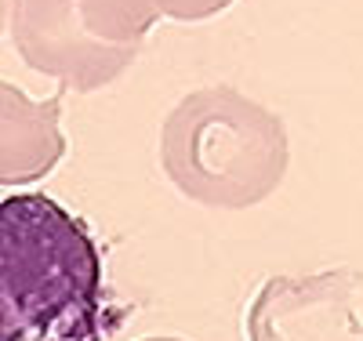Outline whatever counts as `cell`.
<instances>
[{
	"label": "cell",
	"instance_id": "6da1fadb",
	"mask_svg": "<svg viewBox=\"0 0 363 341\" xmlns=\"http://www.w3.org/2000/svg\"><path fill=\"white\" fill-rule=\"evenodd\" d=\"M116 320L91 229L44 193L0 196V341H106Z\"/></svg>",
	"mask_w": 363,
	"mask_h": 341
},
{
	"label": "cell",
	"instance_id": "7a4b0ae2",
	"mask_svg": "<svg viewBox=\"0 0 363 341\" xmlns=\"http://www.w3.org/2000/svg\"><path fill=\"white\" fill-rule=\"evenodd\" d=\"M287 164L284 120L229 84L189 91L160 128V167L200 207H255L280 189Z\"/></svg>",
	"mask_w": 363,
	"mask_h": 341
},
{
	"label": "cell",
	"instance_id": "3957f363",
	"mask_svg": "<svg viewBox=\"0 0 363 341\" xmlns=\"http://www.w3.org/2000/svg\"><path fill=\"white\" fill-rule=\"evenodd\" d=\"M11 40L62 91H99L138 58L160 22L153 0H11Z\"/></svg>",
	"mask_w": 363,
	"mask_h": 341
},
{
	"label": "cell",
	"instance_id": "277c9868",
	"mask_svg": "<svg viewBox=\"0 0 363 341\" xmlns=\"http://www.w3.org/2000/svg\"><path fill=\"white\" fill-rule=\"evenodd\" d=\"M247 341H363V272L272 276L247 305Z\"/></svg>",
	"mask_w": 363,
	"mask_h": 341
},
{
	"label": "cell",
	"instance_id": "5b68a950",
	"mask_svg": "<svg viewBox=\"0 0 363 341\" xmlns=\"http://www.w3.org/2000/svg\"><path fill=\"white\" fill-rule=\"evenodd\" d=\"M62 157V91L33 102L22 87L0 80V185L40 181Z\"/></svg>",
	"mask_w": 363,
	"mask_h": 341
},
{
	"label": "cell",
	"instance_id": "8992f818",
	"mask_svg": "<svg viewBox=\"0 0 363 341\" xmlns=\"http://www.w3.org/2000/svg\"><path fill=\"white\" fill-rule=\"evenodd\" d=\"M236 0H153V8L160 18H174V22H203L215 18L225 8H233Z\"/></svg>",
	"mask_w": 363,
	"mask_h": 341
},
{
	"label": "cell",
	"instance_id": "52a82bcc",
	"mask_svg": "<svg viewBox=\"0 0 363 341\" xmlns=\"http://www.w3.org/2000/svg\"><path fill=\"white\" fill-rule=\"evenodd\" d=\"M4 22H8V0H0V33H4Z\"/></svg>",
	"mask_w": 363,
	"mask_h": 341
},
{
	"label": "cell",
	"instance_id": "ba28073f",
	"mask_svg": "<svg viewBox=\"0 0 363 341\" xmlns=\"http://www.w3.org/2000/svg\"><path fill=\"white\" fill-rule=\"evenodd\" d=\"M142 341H186V337H142Z\"/></svg>",
	"mask_w": 363,
	"mask_h": 341
}]
</instances>
